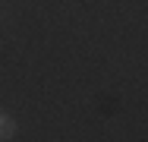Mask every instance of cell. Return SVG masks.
Here are the masks:
<instances>
[{
	"label": "cell",
	"mask_w": 148,
	"mask_h": 142,
	"mask_svg": "<svg viewBox=\"0 0 148 142\" xmlns=\"http://www.w3.org/2000/svg\"><path fill=\"white\" fill-rule=\"evenodd\" d=\"M13 136H16V120L3 117L0 120V139H13Z\"/></svg>",
	"instance_id": "obj_1"
},
{
	"label": "cell",
	"mask_w": 148,
	"mask_h": 142,
	"mask_svg": "<svg viewBox=\"0 0 148 142\" xmlns=\"http://www.w3.org/2000/svg\"><path fill=\"white\" fill-rule=\"evenodd\" d=\"M0 120H3V117H0Z\"/></svg>",
	"instance_id": "obj_2"
}]
</instances>
